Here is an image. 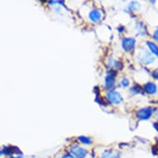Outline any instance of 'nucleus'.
<instances>
[{"label": "nucleus", "instance_id": "obj_1", "mask_svg": "<svg viewBox=\"0 0 158 158\" xmlns=\"http://www.w3.org/2000/svg\"><path fill=\"white\" fill-rule=\"evenodd\" d=\"M70 152L75 158H85L87 156V151L78 145L71 146L70 148Z\"/></svg>", "mask_w": 158, "mask_h": 158}, {"label": "nucleus", "instance_id": "obj_2", "mask_svg": "<svg viewBox=\"0 0 158 158\" xmlns=\"http://www.w3.org/2000/svg\"><path fill=\"white\" fill-rule=\"evenodd\" d=\"M138 58H139L141 62L144 65H149L154 61V57L152 56L150 52L146 51V50L140 52V54L138 55Z\"/></svg>", "mask_w": 158, "mask_h": 158}, {"label": "nucleus", "instance_id": "obj_3", "mask_svg": "<svg viewBox=\"0 0 158 158\" xmlns=\"http://www.w3.org/2000/svg\"><path fill=\"white\" fill-rule=\"evenodd\" d=\"M107 99L109 100L112 104H120L123 100V97L121 96L119 93H118L116 91H109V93L107 94Z\"/></svg>", "mask_w": 158, "mask_h": 158}, {"label": "nucleus", "instance_id": "obj_4", "mask_svg": "<svg viewBox=\"0 0 158 158\" xmlns=\"http://www.w3.org/2000/svg\"><path fill=\"white\" fill-rule=\"evenodd\" d=\"M152 111L151 109H148V108L142 109L137 112V118L141 120H148L152 116Z\"/></svg>", "mask_w": 158, "mask_h": 158}, {"label": "nucleus", "instance_id": "obj_5", "mask_svg": "<svg viewBox=\"0 0 158 158\" xmlns=\"http://www.w3.org/2000/svg\"><path fill=\"white\" fill-rule=\"evenodd\" d=\"M135 46L134 38H125L123 41V47L126 52H131Z\"/></svg>", "mask_w": 158, "mask_h": 158}, {"label": "nucleus", "instance_id": "obj_6", "mask_svg": "<svg viewBox=\"0 0 158 158\" xmlns=\"http://www.w3.org/2000/svg\"><path fill=\"white\" fill-rule=\"evenodd\" d=\"M156 89H157V87L154 83H152V82H149V83H147L144 86V90L146 91V93L149 94H153L156 92Z\"/></svg>", "mask_w": 158, "mask_h": 158}, {"label": "nucleus", "instance_id": "obj_7", "mask_svg": "<svg viewBox=\"0 0 158 158\" xmlns=\"http://www.w3.org/2000/svg\"><path fill=\"white\" fill-rule=\"evenodd\" d=\"M89 16V18H90L91 20L93 22H94V23L98 22L102 18V15L101 13H100V12L98 10H96V9L91 11Z\"/></svg>", "mask_w": 158, "mask_h": 158}, {"label": "nucleus", "instance_id": "obj_8", "mask_svg": "<svg viewBox=\"0 0 158 158\" xmlns=\"http://www.w3.org/2000/svg\"><path fill=\"white\" fill-rule=\"evenodd\" d=\"M114 82H115V77H114V75H113L112 73H109L108 74L105 78V85H106V88L109 89L113 87L114 85Z\"/></svg>", "mask_w": 158, "mask_h": 158}, {"label": "nucleus", "instance_id": "obj_9", "mask_svg": "<svg viewBox=\"0 0 158 158\" xmlns=\"http://www.w3.org/2000/svg\"><path fill=\"white\" fill-rule=\"evenodd\" d=\"M148 46L150 49L151 52L153 53L154 55H156V56H158V46L156 45L155 43H153L152 42H148Z\"/></svg>", "mask_w": 158, "mask_h": 158}, {"label": "nucleus", "instance_id": "obj_10", "mask_svg": "<svg viewBox=\"0 0 158 158\" xmlns=\"http://www.w3.org/2000/svg\"><path fill=\"white\" fill-rule=\"evenodd\" d=\"M78 139L81 141V143H83V144H85V145H89V144L91 143V142H92L89 137H82V136H81V137H78Z\"/></svg>", "mask_w": 158, "mask_h": 158}, {"label": "nucleus", "instance_id": "obj_11", "mask_svg": "<svg viewBox=\"0 0 158 158\" xmlns=\"http://www.w3.org/2000/svg\"><path fill=\"white\" fill-rule=\"evenodd\" d=\"M103 158H118V155L115 153H113L112 152H109L104 153Z\"/></svg>", "mask_w": 158, "mask_h": 158}, {"label": "nucleus", "instance_id": "obj_12", "mask_svg": "<svg viewBox=\"0 0 158 158\" xmlns=\"http://www.w3.org/2000/svg\"><path fill=\"white\" fill-rule=\"evenodd\" d=\"M135 7H136V8H137V9H139V8H140L139 3H136V2H133L132 3H131V6H130L131 9H132V10H136V9H135Z\"/></svg>", "mask_w": 158, "mask_h": 158}, {"label": "nucleus", "instance_id": "obj_13", "mask_svg": "<svg viewBox=\"0 0 158 158\" xmlns=\"http://www.w3.org/2000/svg\"><path fill=\"white\" fill-rule=\"evenodd\" d=\"M121 84H122L123 86H128V85H129V81H128L127 79H126V78H125V79H123V80L122 83Z\"/></svg>", "mask_w": 158, "mask_h": 158}, {"label": "nucleus", "instance_id": "obj_14", "mask_svg": "<svg viewBox=\"0 0 158 158\" xmlns=\"http://www.w3.org/2000/svg\"><path fill=\"white\" fill-rule=\"evenodd\" d=\"M153 38L155 39L156 41H157V42H158V27L156 28V30L155 31L154 34H153Z\"/></svg>", "mask_w": 158, "mask_h": 158}, {"label": "nucleus", "instance_id": "obj_15", "mask_svg": "<svg viewBox=\"0 0 158 158\" xmlns=\"http://www.w3.org/2000/svg\"><path fill=\"white\" fill-rule=\"evenodd\" d=\"M61 158H75V156H73L70 153H66V154H65V155H63Z\"/></svg>", "mask_w": 158, "mask_h": 158}, {"label": "nucleus", "instance_id": "obj_16", "mask_svg": "<svg viewBox=\"0 0 158 158\" xmlns=\"http://www.w3.org/2000/svg\"><path fill=\"white\" fill-rule=\"evenodd\" d=\"M153 76H154L156 80H158V70L154 71V73H153Z\"/></svg>", "mask_w": 158, "mask_h": 158}, {"label": "nucleus", "instance_id": "obj_17", "mask_svg": "<svg viewBox=\"0 0 158 158\" xmlns=\"http://www.w3.org/2000/svg\"><path fill=\"white\" fill-rule=\"evenodd\" d=\"M156 118L158 119V112H157V114H156Z\"/></svg>", "mask_w": 158, "mask_h": 158}, {"label": "nucleus", "instance_id": "obj_18", "mask_svg": "<svg viewBox=\"0 0 158 158\" xmlns=\"http://www.w3.org/2000/svg\"><path fill=\"white\" fill-rule=\"evenodd\" d=\"M10 158H20V157H13V156H12V157H10Z\"/></svg>", "mask_w": 158, "mask_h": 158}]
</instances>
